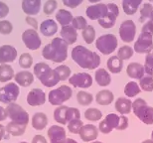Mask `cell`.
I'll return each mask as SVG.
<instances>
[{"instance_id": "obj_27", "label": "cell", "mask_w": 153, "mask_h": 143, "mask_svg": "<svg viewBox=\"0 0 153 143\" xmlns=\"http://www.w3.org/2000/svg\"><path fill=\"white\" fill-rule=\"evenodd\" d=\"M94 80L100 87H108L111 83V77L105 69H97L94 74Z\"/></svg>"}, {"instance_id": "obj_57", "label": "cell", "mask_w": 153, "mask_h": 143, "mask_svg": "<svg viewBox=\"0 0 153 143\" xmlns=\"http://www.w3.org/2000/svg\"><path fill=\"white\" fill-rule=\"evenodd\" d=\"M90 3H93V4H96V3H100V0H88Z\"/></svg>"}, {"instance_id": "obj_10", "label": "cell", "mask_w": 153, "mask_h": 143, "mask_svg": "<svg viewBox=\"0 0 153 143\" xmlns=\"http://www.w3.org/2000/svg\"><path fill=\"white\" fill-rule=\"evenodd\" d=\"M22 41L25 47L31 51L38 50L42 45V40L40 38L37 30L27 29L22 34Z\"/></svg>"}, {"instance_id": "obj_25", "label": "cell", "mask_w": 153, "mask_h": 143, "mask_svg": "<svg viewBox=\"0 0 153 143\" xmlns=\"http://www.w3.org/2000/svg\"><path fill=\"white\" fill-rule=\"evenodd\" d=\"M126 73L129 78L135 79V80H140L145 75L144 66L136 62L130 63L126 68Z\"/></svg>"}, {"instance_id": "obj_1", "label": "cell", "mask_w": 153, "mask_h": 143, "mask_svg": "<svg viewBox=\"0 0 153 143\" xmlns=\"http://www.w3.org/2000/svg\"><path fill=\"white\" fill-rule=\"evenodd\" d=\"M71 56L76 65L82 69L94 70L100 65V57L99 54L88 50L82 45L73 48Z\"/></svg>"}, {"instance_id": "obj_41", "label": "cell", "mask_w": 153, "mask_h": 143, "mask_svg": "<svg viewBox=\"0 0 153 143\" xmlns=\"http://www.w3.org/2000/svg\"><path fill=\"white\" fill-rule=\"evenodd\" d=\"M134 50L132 47L128 46V45H124V46H121L118 49L117 51V57L119 59H121L122 61H126L129 60L131 57L133 56Z\"/></svg>"}, {"instance_id": "obj_21", "label": "cell", "mask_w": 153, "mask_h": 143, "mask_svg": "<svg viewBox=\"0 0 153 143\" xmlns=\"http://www.w3.org/2000/svg\"><path fill=\"white\" fill-rule=\"evenodd\" d=\"M61 38L66 42L68 45L75 44L76 40H78V32L73 27L71 24L70 25L63 26L61 29Z\"/></svg>"}, {"instance_id": "obj_54", "label": "cell", "mask_w": 153, "mask_h": 143, "mask_svg": "<svg viewBox=\"0 0 153 143\" xmlns=\"http://www.w3.org/2000/svg\"><path fill=\"white\" fill-rule=\"evenodd\" d=\"M7 111H6V108H4L3 106L0 105V122L1 121H4L5 119H7Z\"/></svg>"}, {"instance_id": "obj_13", "label": "cell", "mask_w": 153, "mask_h": 143, "mask_svg": "<svg viewBox=\"0 0 153 143\" xmlns=\"http://www.w3.org/2000/svg\"><path fill=\"white\" fill-rule=\"evenodd\" d=\"M69 83L74 87L85 90L93 84V78L88 73H76L69 78Z\"/></svg>"}, {"instance_id": "obj_50", "label": "cell", "mask_w": 153, "mask_h": 143, "mask_svg": "<svg viewBox=\"0 0 153 143\" xmlns=\"http://www.w3.org/2000/svg\"><path fill=\"white\" fill-rule=\"evenodd\" d=\"M63 4L69 8H76L82 3L84 0H62Z\"/></svg>"}, {"instance_id": "obj_49", "label": "cell", "mask_w": 153, "mask_h": 143, "mask_svg": "<svg viewBox=\"0 0 153 143\" xmlns=\"http://www.w3.org/2000/svg\"><path fill=\"white\" fill-rule=\"evenodd\" d=\"M81 118V111L76 107H68L66 113V119L67 121H71L73 119H79Z\"/></svg>"}, {"instance_id": "obj_15", "label": "cell", "mask_w": 153, "mask_h": 143, "mask_svg": "<svg viewBox=\"0 0 153 143\" xmlns=\"http://www.w3.org/2000/svg\"><path fill=\"white\" fill-rule=\"evenodd\" d=\"M108 13V5L105 3H96L88 6L85 14L91 20H100L103 18Z\"/></svg>"}, {"instance_id": "obj_37", "label": "cell", "mask_w": 153, "mask_h": 143, "mask_svg": "<svg viewBox=\"0 0 153 143\" xmlns=\"http://www.w3.org/2000/svg\"><path fill=\"white\" fill-rule=\"evenodd\" d=\"M140 90H140L139 84L135 83V82H129V83L126 84V86L124 87V93L128 99L136 96L140 93Z\"/></svg>"}, {"instance_id": "obj_55", "label": "cell", "mask_w": 153, "mask_h": 143, "mask_svg": "<svg viewBox=\"0 0 153 143\" xmlns=\"http://www.w3.org/2000/svg\"><path fill=\"white\" fill-rule=\"evenodd\" d=\"M5 126L2 125V124H0V141L2 140L3 138H4V135H5Z\"/></svg>"}, {"instance_id": "obj_58", "label": "cell", "mask_w": 153, "mask_h": 143, "mask_svg": "<svg viewBox=\"0 0 153 143\" xmlns=\"http://www.w3.org/2000/svg\"><path fill=\"white\" fill-rule=\"evenodd\" d=\"M142 143H153V140L152 139H146V140H144Z\"/></svg>"}, {"instance_id": "obj_22", "label": "cell", "mask_w": 153, "mask_h": 143, "mask_svg": "<svg viewBox=\"0 0 153 143\" xmlns=\"http://www.w3.org/2000/svg\"><path fill=\"white\" fill-rule=\"evenodd\" d=\"M14 80L18 86L26 87H29L34 83V74H32L29 71H21L18 72L16 75L14 76Z\"/></svg>"}, {"instance_id": "obj_23", "label": "cell", "mask_w": 153, "mask_h": 143, "mask_svg": "<svg viewBox=\"0 0 153 143\" xmlns=\"http://www.w3.org/2000/svg\"><path fill=\"white\" fill-rule=\"evenodd\" d=\"M39 29L45 37H53L58 32V23L53 19L44 20L40 24Z\"/></svg>"}, {"instance_id": "obj_59", "label": "cell", "mask_w": 153, "mask_h": 143, "mask_svg": "<svg viewBox=\"0 0 153 143\" xmlns=\"http://www.w3.org/2000/svg\"><path fill=\"white\" fill-rule=\"evenodd\" d=\"M149 20L152 21V22H153V11H152V13H151V15H150V18H149Z\"/></svg>"}, {"instance_id": "obj_6", "label": "cell", "mask_w": 153, "mask_h": 143, "mask_svg": "<svg viewBox=\"0 0 153 143\" xmlns=\"http://www.w3.org/2000/svg\"><path fill=\"white\" fill-rule=\"evenodd\" d=\"M73 96V90L69 86L62 84L57 89L50 90L48 95V100L52 105H62L64 102L69 100Z\"/></svg>"}, {"instance_id": "obj_39", "label": "cell", "mask_w": 153, "mask_h": 143, "mask_svg": "<svg viewBox=\"0 0 153 143\" xmlns=\"http://www.w3.org/2000/svg\"><path fill=\"white\" fill-rule=\"evenodd\" d=\"M102 111L97 108L91 107L88 108L85 111V118L88 119V121H99L102 119Z\"/></svg>"}, {"instance_id": "obj_12", "label": "cell", "mask_w": 153, "mask_h": 143, "mask_svg": "<svg viewBox=\"0 0 153 143\" xmlns=\"http://www.w3.org/2000/svg\"><path fill=\"white\" fill-rule=\"evenodd\" d=\"M136 35V25L132 20H124L119 27V36L125 43H131Z\"/></svg>"}, {"instance_id": "obj_38", "label": "cell", "mask_w": 153, "mask_h": 143, "mask_svg": "<svg viewBox=\"0 0 153 143\" xmlns=\"http://www.w3.org/2000/svg\"><path fill=\"white\" fill-rule=\"evenodd\" d=\"M140 90L144 92H153V76L144 75L139 80Z\"/></svg>"}, {"instance_id": "obj_62", "label": "cell", "mask_w": 153, "mask_h": 143, "mask_svg": "<svg viewBox=\"0 0 153 143\" xmlns=\"http://www.w3.org/2000/svg\"><path fill=\"white\" fill-rule=\"evenodd\" d=\"M151 139L153 140V130H152V133H151Z\"/></svg>"}, {"instance_id": "obj_11", "label": "cell", "mask_w": 153, "mask_h": 143, "mask_svg": "<svg viewBox=\"0 0 153 143\" xmlns=\"http://www.w3.org/2000/svg\"><path fill=\"white\" fill-rule=\"evenodd\" d=\"M106 5H108V13L105 17L97 21H99V24L102 28L109 29L114 26L115 21L119 15V8L115 3H108Z\"/></svg>"}, {"instance_id": "obj_8", "label": "cell", "mask_w": 153, "mask_h": 143, "mask_svg": "<svg viewBox=\"0 0 153 143\" xmlns=\"http://www.w3.org/2000/svg\"><path fill=\"white\" fill-rule=\"evenodd\" d=\"M6 111H7L8 118L11 119V121L23 124V125H27L29 123V113L17 103L12 102L7 104Z\"/></svg>"}, {"instance_id": "obj_47", "label": "cell", "mask_w": 153, "mask_h": 143, "mask_svg": "<svg viewBox=\"0 0 153 143\" xmlns=\"http://www.w3.org/2000/svg\"><path fill=\"white\" fill-rule=\"evenodd\" d=\"M144 71L146 75L153 76V52L146 54L145 63H144Z\"/></svg>"}, {"instance_id": "obj_53", "label": "cell", "mask_w": 153, "mask_h": 143, "mask_svg": "<svg viewBox=\"0 0 153 143\" xmlns=\"http://www.w3.org/2000/svg\"><path fill=\"white\" fill-rule=\"evenodd\" d=\"M31 143H48V141L43 135L37 134V135H35L34 137H33Z\"/></svg>"}, {"instance_id": "obj_63", "label": "cell", "mask_w": 153, "mask_h": 143, "mask_svg": "<svg viewBox=\"0 0 153 143\" xmlns=\"http://www.w3.org/2000/svg\"><path fill=\"white\" fill-rule=\"evenodd\" d=\"M148 1H150V2H152V3H153V0H148Z\"/></svg>"}, {"instance_id": "obj_40", "label": "cell", "mask_w": 153, "mask_h": 143, "mask_svg": "<svg viewBox=\"0 0 153 143\" xmlns=\"http://www.w3.org/2000/svg\"><path fill=\"white\" fill-rule=\"evenodd\" d=\"M153 11V6L150 3H144L142 5V7L140 8V17H139V22L144 23L147 20H149L150 15Z\"/></svg>"}, {"instance_id": "obj_26", "label": "cell", "mask_w": 153, "mask_h": 143, "mask_svg": "<svg viewBox=\"0 0 153 143\" xmlns=\"http://www.w3.org/2000/svg\"><path fill=\"white\" fill-rule=\"evenodd\" d=\"M31 124L34 129L41 131L48 125V116L44 112H36L31 118Z\"/></svg>"}, {"instance_id": "obj_45", "label": "cell", "mask_w": 153, "mask_h": 143, "mask_svg": "<svg viewBox=\"0 0 153 143\" xmlns=\"http://www.w3.org/2000/svg\"><path fill=\"white\" fill-rule=\"evenodd\" d=\"M71 25L74 27L76 30H84L85 27H87L88 24V21L85 19V17L82 16H76V17H74L72 20V23Z\"/></svg>"}, {"instance_id": "obj_28", "label": "cell", "mask_w": 153, "mask_h": 143, "mask_svg": "<svg viewBox=\"0 0 153 143\" xmlns=\"http://www.w3.org/2000/svg\"><path fill=\"white\" fill-rule=\"evenodd\" d=\"M114 96L109 90H102L97 93L96 102L100 105H109L114 102Z\"/></svg>"}, {"instance_id": "obj_31", "label": "cell", "mask_w": 153, "mask_h": 143, "mask_svg": "<svg viewBox=\"0 0 153 143\" xmlns=\"http://www.w3.org/2000/svg\"><path fill=\"white\" fill-rule=\"evenodd\" d=\"M14 76V70L9 64L0 65V83H9Z\"/></svg>"}, {"instance_id": "obj_56", "label": "cell", "mask_w": 153, "mask_h": 143, "mask_svg": "<svg viewBox=\"0 0 153 143\" xmlns=\"http://www.w3.org/2000/svg\"><path fill=\"white\" fill-rule=\"evenodd\" d=\"M65 143H79L78 141H76L75 139H73V138H67L66 139V141Z\"/></svg>"}, {"instance_id": "obj_60", "label": "cell", "mask_w": 153, "mask_h": 143, "mask_svg": "<svg viewBox=\"0 0 153 143\" xmlns=\"http://www.w3.org/2000/svg\"><path fill=\"white\" fill-rule=\"evenodd\" d=\"M91 143H102V142H100V141H96V140H94V141H91Z\"/></svg>"}, {"instance_id": "obj_33", "label": "cell", "mask_w": 153, "mask_h": 143, "mask_svg": "<svg viewBox=\"0 0 153 143\" xmlns=\"http://www.w3.org/2000/svg\"><path fill=\"white\" fill-rule=\"evenodd\" d=\"M73 18H74L73 17V14L69 10H66V9H60L56 13L57 22L61 24L62 27L66 25H70L72 23Z\"/></svg>"}, {"instance_id": "obj_32", "label": "cell", "mask_w": 153, "mask_h": 143, "mask_svg": "<svg viewBox=\"0 0 153 143\" xmlns=\"http://www.w3.org/2000/svg\"><path fill=\"white\" fill-rule=\"evenodd\" d=\"M27 125H23V124L14 122V121H10L7 125H6L5 129L6 132L9 133L12 136H21L25 133Z\"/></svg>"}, {"instance_id": "obj_46", "label": "cell", "mask_w": 153, "mask_h": 143, "mask_svg": "<svg viewBox=\"0 0 153 143\" xmlns=\"http://www.w3.org/2000/svg\"><path fill=\"white\" fill-rule=\"evenodd\" d=\"M58 8V2L56 0H47L43 6V11L46 15H52Z\"/></svg>"}, {"instance_id": "obj_29", "label": "cell", "mask_w": 153, "mask_h": 143, "mask_svg": "<svg viewBox=\"0 0 153 143\" xmlns=\"http://www.w3.org/2000/svg\"><path fill=\"white\" fill-rule=\"evenodd\" d=\"M141 3L142 0H121L122 9L124 13L127 15L135 14Z\"/></svg>"}, {"instance_id": "obj_3", "label": "cell", "mask_w": 153, "mask_h": 143, "mask_svg": "<svg viewBox=\"0 0 153 143\" xmlns=\"http://www.w3.org/2000/svg\"><path fill=\"white\" fill-rule=\"evenodd\" d=\"M134 52L138 54H148L153 50V22L147 20L144 22L141 33L134 42Z\"/></svg>"}, {"instance_id": "obj_24", "label": "cell", "mask_w": 153, "mask_h": 143, "mask_svg": "<svg viewBox=\"0 0 153 143\" xmlns=\"http://www.w3.org/2000/svg\"><path fill=\"white\" fill-rule=\"evenodd\" d=\"M114 107L121 115L128 114L132 110V102L128 97H118L114 103Z\"/></svg>"}, {"instance_id": "obj_42", "label": "cell", "mask_w": 153, "mask_h": 143, "mask_svg": "<svg viewBox=\"0 0 153 143\" xmlns=\"http://www.w3.org/2000/svg\"><path fill=\"white\" fill-rule=\"evenodd\" d=\"M18 64H19V66L22 69L28 70L33 65V57L29 53L21 54V56L19 57V61H18Z\"/></svg>"}, {"instance_id": "obj_19", "label": "cell", "mask_w": 153, "mask_h": 143, "mask_svg": "<svg viewBox=\"0 0 153 143\" xmlns=\"http://www.w3.org/2000/svg\"><path fill=\"white\" fill-rule=\"evenodd\" d=\"M18 56L17 50L11 45L0 46V65L1 64L13 63Z\"/></svg>"}, {"instance_id": "obj_52", "label": "cell", "mask_w": 153, "mask_h": 143, "mask_svg": "<svg viewBox=\"0 0 153 143\" xmlns=\"http://www.w3.org/2000/svg\"><path fill=\"white\" fill-rule=\"evenodd\" d=\"M25 21H26V23L28 24V25L31 26L34 30L38 29V21H37L36 18H34L33 16H26Z\"/></svg>"}, {"instance_id": "obj_9", "label": "cell", "mask_w": 153, "mask_h": 143, "mask_svg": "<svg viewBox=\"0 0 153 143\" xmlns=\"http://www.w3.org/2000/svg\"><path fill=\"white\" fill-rule=\"evenodd\" d=\"M20 89L16 83H7L0 87V102L12 103L15 102L19 96Z\"/></svg>"}, {"instance_id": "obj_35", "label": "cell", "mask_w": 153, "mask_h": 143, "mask_svg": "<svg viewBox=\"0 0 153 143\" xmlns=\"http://www.w3.org/2000/svg\"><path fill=\"white\" fill-rule=\"evenodd\" d=\"M96 34H97L96 29H94L91 25H88L82 31V37L87 44L94 43V41L96 40Z\"/></svg>"}, {"instance_id": "obj_18", "label": "cell", "mask_w": 153, "mask_h": 143, "mask_svg": "<svg viewBox=\"0 0 153 143\" xmlns=\"http://www.w3.org/2000/svg\"><path fill=\"white\" fill-rule=\"evenodd\" d=\"M99 128L94 126V124H84L81 130H79V135L82 141L91 142L99 137Z\"/></svg>"}, {"instance_id": "obj_17", "label": "cell", "mask_w": 153, "mask_h": 143, "mask_svg": "<svg viewBox=\"0 0 153 143\" xmlns=\"http://www.w3.org/2000/svg\"><path fill=\"white\" fill-rule=\"evenodd\" d=\"M47 134L50 143H65L67 139L66 130L61 125H52L48 129Z\"/></svg>"}, {"instance_id": "obj_30", "label": "cell", "mask_w": 153, "mask_h": 143, "mask_svg": "<svg viewBox=\"0 0 153 143\" xmlns=\"http://www.w3.org/2000/svg\"><path fill=\"white\" fill-rule=\"evenodd\" d=\"M106 66H108V71L112 74H119L123 68V61L119 59L117 56H111L108 58Z\"/></svg>"}, {"instance_id": "obj_14", "label": "cell", "mask_w": 153, "mask_h": 143, "mask_svg": "<svg viewBox=\"0 0 153 143\" xmlns=\"http://www.w3.org/2000/svg\"><path fill=\"white\" fill-rule=\"evenodd\" d=\"M37 79L41 82L43 86H45L46 87H53L57 86L60 82V79L58 77L55 69L53 70L51 67H48Z\"/></svg>"}, {"instance_id": "obj_7", "label": "cell", "mask_w": 153, "mask_h": 143, "mask_svg": "<svg viewBox=\"0 0 153 143\" xmlns=\"http://www.w3.org/2000/svg\"><path fill=\"white\" fill-rule=\"evenodd\" d=\"M118 41L114 34H105L96 40V47L102 55H111L116 50Z\"/></svg>"}, {"instance_id": "obj_51", "label": "cell", "mask_w": 153, "mask_h": 143, "mask_svg": "<svg viewBox=\"0 0 153 143\" xmlns=\"http://www.w3.org/2000/svg\"><path fill=\"white\" fill-rule=\"evenodd\" d=\"M9 14V7L5 2L0 1V19H3Z\"/></svg>"}, {"instance_id": "obj_48", "label": "cell", "mask_w": 153, "mask_h": 143, "mask_svg": "<svg viewBox=\"0 0 153 143\" xmlns=\"http://www.w3.org/2000/svg\"><path fill=\"white\" fill-rule=\"evenodd\" d=\"M13 31V25L8 20H0V34L9 35Z\"/></svg>"}, {"instance_id": "obj_36", "label": "cell", "mask_w": 153, "mask_h": 143, "mask_svg": "<svg viewBox=\"0 0 153 143\" xmlns=\"http://www.w3.org/2000/svg\"><path fill=\"white\" fill-rule=\"evenodd\" d=\"M94 100L93 95L85 90H79V92L76 93V102H78L79 104H81L82 106H88L90 105Z\"/></svg>"}, {"instance_id": "obj_34", "label": "cell", "mask_w": 153, "mask_h": 143, "mask_svg": "<svg viewBox=\"0 0 153 143\" xmlns=\"http://www.w3.org/2000/svg\"><path fill=\"white\" fill-rule=\"evenodd\" d=\"M68 110L67 105H59L54 111V119L61 125H66L68 124V121L66 119V113Z\"/></svg>"}, {"instance_id": "obj_61", "label": "cell", "mask_w": 153, "mask_h": 143, "mask_svg": "<svg viewBox=\"0 0 153 143\" xmlns=\"http://www.w3.org/2000/svg\"><path fill=\"white\" fill-rule=\"evenodd\" d=\"M18 143H28L27 141H21V142H18Z\"/></svg>"}, {"instance_id": "obj_2", "label": "cell", "mask_w": 153, "mask_h": 143, "mask_svg": "<svg viewBox=\"0 0 153 143\" xmlns=\"http://www.w3.org/2000/svg\"><path fill=\"white\" fill-rule=\"evenodd\" d=\"M68 47L69 45L62 38L56 37L50 44L45 45L42 50V56L44 59L54 63H63L68 58Z\"/></svg>"}, {"instance_id": "obj_44", "label": "cell", "mask_w": 153, "mask_h": 143, "mask_svg": "<svg viewBox=\"0 0 153 143\" xmlns=\"http://www.w3.org/2000/svg\"><path fill=\"white\" fill-rule=\"evenodd\" d=\"M82 125H84V122H82L81 118L79 119H73L68 122V129L73 134H79Z\"/></svg>"}, {"instance_id": "obj_16", "label": "cell", "mask_w": 153, "mask_h": 143, "mask_svg": "<svg viewBox=\"0 0 153 143\" xmlns=\"http://www.w3.org/2000/svg\"><path fill=\"white\" fill-rule=\"evenodd\" d=\"M27 103L31 106H41L46 102L47 96L44 90L41 89H32L26 97Z\"/></svg>"}, {"instance_id": "obj_5", "label": "cell", "mask_w": 153, "mask_h": 143, "mask_svg": "<svg viewBox=\"0 0 153 143\" xmlns=\"http://www.w3.org/2000/svg\"><path fill=\"white\" fill-rule=\"evenodd\" d=\"M133 113L143 123L153 124V107L149 106L143 99H136L132 102Z\"/></svg>"}, {"instance_id": "obj_43", "label": "cell", "mask_w": 153, "mask_h": 143, "mask_svg": "<svg viewBox=\"0 0 153 143\" xmlns=\"http://www.w3.org/2000/svg\"><path fill=\"white\" fill-rule=\"evenodd\" d=\"M55 71H56L58 77H59V79H60V81L68 80V79L71 77V74H72L71 69H70L69 67L66 66V65L58 66L57 68L55 69Z\"/></svg>"}, {"instance_id": "obj_20", "label": "cell", "mask_w": 153, "mask_h": 143, "mask_svg": "<svg viewBox=\"0 0 153 143\" xmlns=\"http://www.w3.org/2000/svg\"><path fill=\"white\" fill-rule=\"evenodd\" d=\"M22 11L27 16H34L37 15L42 7L41 0H22Z\"/></svg>"}, {"instance_id": "obj_4", "label": "cell", "mask_w": 153, "mask_h": 143, "mask_svg": "<svg viewBox=\"0 0 153 143\" xmlns=\"http://www.w3.org/2000/svg\"><path fill=\"white\" fill-rule=\"evenodd\" d=\"M128 127V118L124 115L109 113L100 122L99 130L103 134H108L114 129L125 130Z\"/></svg>"}]
</instances>
